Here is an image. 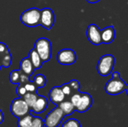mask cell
Returning a JSON list of instances; mask_svg holds the SVG:
<instances>
[{"instance_id":"cell-1","label":"cell","mask_w":128,"mask_h":127,"mask_svg":"<svg viewBox=\"0 0 128 127\" xmlns=\"http://www.w3.org/2000/svg\"><path fill=\"white\" fill-rule=\"evenodd\" d=\"M127 84L121 79L118 72L112 73V78L109 80L105 85V91L109 95H118L126 90Z\"/></svg>"},{"instance_id":"cell-2","label":"cell","mask_w":128,"mask_h":127,"mask_svg":"<svg viewBox=\"0 0 128 127\" xmlns=\"http://www.w3.org/2000/svg\"><path fill=\"white\" fill-rule=\"evenodd\" d=\"M41 10L32 7L24 10L20 16L21 22L28 27H35L40 25Z\"/></svg>"},{"instance_id":"cell-3","label":"cell","mask_w":128,"mask_h":127,"mask_svg":"<svg viewBox=\"0 0 128 127\" xmlns=\"http://www.w3.org/2000/svg\"><path fill=\"white\" fill-rule=\"evenodd\" d=\"M34 49L39 54L44 62H47L51 58L52 44L47 38L41 37L38 39L34 43Z\"/></svg>"},{"instance_id":"cell-4","label":"cell","mask_w":128,"mask_h":127,"mask_svg":"<svg viewBox=\"0 0 128 127\" xmlns=\"http://www.w3.org/2000/svg\"><path fill=\"white\" fill-rule=\"evenodd\" d=\"M115 58L113 55L107 54L102 56L97 64V70L101 76H109L114 67Z\"/></svg>"},{"instance_id":"cell-5","label":"cell","mask_w":128,"mask_h":127,"mask_svg":"<svg viewBox=\"0 0 128 127\" xmlns=\"http://www.w3.org/2000/svg\"><path fill=\"white\" fill-rule=\"evenodd\" d=\"M30 110L29 106L22 97L14 99L10 105V112L16 118H22L26 115Z\"/></svg>"},{"instance_id":"cell-6","label":"cell","mask_w":128,"mask_h":127,"mask_svg":"<svg viewBox=\"0 0 128 127\" xmlns=\"http://www.w3.org/2000/svg\"><path fill=\"white\" fill-rule=\"evenodd\" d=\"M65 115L59 106L53 109L46 117L44 121V126L46 127H58Z\"/></svg>"},{"instance_id":"cell-7","label":"cell","mask_w":128,"mask_h":127,"mask_svg":"<svg viewBox=\"0 0 128 127\" xmlns=\"http://www.w3.org/2000/svg\"><path fill=\"white\" fill-rule=\"evenodd\" d=\"M57 61L62 65H70L76 62V52L71 49H64L60 50L57 54Z\"/></svg>"},{"instance_id":"cell-8","label":"cell","mask_w":128,"mask_h":127,"mask_svg":"<svg viewBox=\"0 0 128 127\" xmlns=\"http://www.w3.org/2000/svg\"><path fill=\"white\" fill-rule=\"evenodd\" d=\"M55 22V15L52 9L49 7H45L41 10L40 14V25L44 28L50 30L53 26Z\"/></svg>"},{"instance_id":"cell-9","label":"cell","mask_w":128,"mask_h":127,"mask_svg":"<svg viewBox=\"0 0 128 127\" xmlns=\"http://www.w3.org/2000/svg\"><path fill=\"white\" fill-rule=\"evenodd\" d=\"M86 34L89 42L92 44L98 46L102 43L101 30L95 24H91L88 26Z\"/></svg>"},{"instance_id":"cell-10","label":"cell","mask_w":128,"mask_h":127,"mask_svg":"<svg viewBox=\"0 0 128 127\" xmlns=\"http://www.w3.org/2000/svg\"><path fill=\"white\" fill-rule=\"evenodd\" d=\"M92 103H93L92 97L89 94L81 93V98L77 106L76 107V110L80 113L86 112L91 108Z\"/></svg>"},{"instance_id":"cell-11","label":"cell","mask_w":128,"mask_h":127,"mask_svg":"<svg viewBox=\"0 0 128 127\" xmlns=\"http://www.w3.org/2000/svg\"><path fill=\"white\" fill-rule=\"evenodd\" d=\"M49 97L50 101L55 104V105H59L62 102H63L65 99V95L63 93L61 87H53L50 93H49Z\"/></svg>"},{"instance_id":"cell-12","label":"cell","mask_w":128,"mask_h":127,"mask_svg":"<svg viewBox=\"0 0 128 127\" xmlns=\"http://www.w3.org/2000/svg\"><path fill=\"white\" fill-rule=\"evenodd\" d=\"M116 37V31L112 25L104 28L101 30V39L102 43L109 44L111 43Z\"/></svg>"},{"instance_id":"cell-13","label":"cell","mask_w":128,"mask_h":127,"mask_svg":"<svg viewBox=\"0 0 128 127\" xmlns=\"http://www.w3.org/2000/svg\"><path fill=\"white\" fill-rule=\"evenodd\" d=\"M48 106V100L44 96H38L33 106L31 108L32 112L36 114L44 112Z\"/></svg>"},{"instance_id":"cell-14","label":"cell","mask_w":128,"mask_h":127,"mask_svg":"<svg viewBox=\"0 0 128 127\" xmlns=\"http://www.w3.org/2000/svg\"><path fill=\"white\" fill-rule=\"evenodd\" d=\"M34 70L35 69L28 57L24 58L21 60L20 64V70L21 72L30 77L33 74Z\"/></svg>"},{"instance_id":"cell-15","label":"cell","mask_w":128,"mask_h":127,"mask_svg":"<svg viewBox=\"0 0 128 127\" xmlns=\"http://www.w3.org/2000/svg\"><path fill=\"white\" fill-rule=\"evenodd\" d=\"M28 57L29 58L30 61H32V64H33V66H34L35 70H38V69L41 67L44 61L41 59V58L39 55V54L37 52V51L34 48L32 50H30Z\"/></svg>"},{"instance_id":"cell-16","label":"cell","mask_w":128,"mask_h":127,"mask_svg":"<svg viewBox=\"0 0 128 127\" xmlns=\"http://www.w3.org/2000/svg\"><path fill=\"white\" fill-rule=\"evenodd\" d=\"M58 106H59L60 109L63 111V112H64V114L65 115V116H66V115H70L73 114L74 112L76 110L75 106L73 105V103L70 102V101H68V100L64 101V100L63 102H62V103L58 105Z\"/></svg>"},{"instance_id":"cell-17","label":"cell","mask_w":128,"mask_h":127,"mask_svg":"<svg viewBox=\"0 0 128 127\" xmlns=\"http://www.w3.org/2000/svg\"><path fill=\"white\" fill-rule=\"evenodd\" d=\"M32 119H33V116H32L30 114L28 115L27 114L22 118H19L17 122V126L18 127H31Z\"/></svg>"},{"instance_id":"cell-18","label":"cell","mask_w":128,"mask_h":127,"mask_svg":"<svg viewBox=\"0 0 128 127\" xmlns=\"http://www.w3.org/2000/svg\"><path fill=\"white\" fill-rule=\"evenodd\" d=\"M38 97V95L37 94V93H31V92H27L24 97H22L23 100L26 101V103H27V105L29 106V108L31 109L33 105L34 104L35 101L37 100Z\"/></svg>"},{"instance_id":"cell-19","label":"cell","mask_w":128,"mask_h":127,"mask_svg":"<svg viewBox=\"0 0 128 127\" xmlns=\"http://www.w3.org/2000/svg\"><path fill=\"white\" fill-rule=\"evenodd\" d=\"M33 83L38 87V88H44L46 83V77L42 74H38L34 76L33 79Z\"/></svg>"},{"instance_id":"cell-20","label":"cell","mask_w":128,"mask_h":127,"mask_svg":"<svg viewBox=\"0 0 128 127\" xmlns=\"http://www.w3.org/2000/svg\"><path fill=\"white\" fill-rule=\"evenodd\" d=\"M0 58H1L2 67H4V68H8L11 64V61H12V57H11L10 52L2 55V56H0Z\"/></svg>"},{"instance_id":"cell-21","label":"cell","mask_w":128,"mask_h":127,"mask_svg":"<svg viewBox=\"0 0 128 127\" xmlns=\"http://www.w3.org/2000/svg\"><path fill=\"white\" fill-rule=\"evenodd\" d=\"M21 71L20 70H14L10 72L9 75V80L12 84H20Z\"/></svg>"},{"instance_id":"cell-22","label":"cell","mask_w":128,"mask_h":127,"mask_svg":"<svg viewBox=\"0 0 128 127\" xmlns=\"http://www.w3.org/2000/svg\"><path fill=\"white\" fill-rule=\"evenodd\" d=\"M62 127H81V125L79 121L71 118V119H68V121H66L62 124Z\"/></svg>"},{"instance_id":"cell-23","label":"cell","mask_w":128,"mask_h":127,"mask_svg":"<svg viewBox=\"0 0 128 127\" xmlns=\"http://www.w3.org/2000/svg\"><path fill=\"white\" fill-rule=\"evenodd\" d=\"M80 98H81V92H76V93H74L72 95H71V97H70V102L73 103V105L75 106V108L77 106L80 100Z\"/></svg>"},{"instance_id":"cell-24","label":"cell","mask_w":128,"mask_h":127,"mask_svg":"<svg viewBox=\"0 0 128 127\" xmlns=\"http://www.w3.org/2000/svg\"><path fill=\"white\" fill-rule=\"evenodd\" d=\"M44 121L39 117H33L32 127H44Z\"/></svg>"},{"instance_id":"cell-25","label":"cell","mask_w":128,"mask_h":127,"mask_svg":"<svg viewBox=\"0 0 128 127\" xmlns=\"http://www.w3.org/2000/svg\"><path fill=\"white\" fill-rule=\"evenodd\" d=\"M63 93L64 94L65 97H70L73 94V91H72V89L70 88V86L69 85L68 83H65V84H63L62 86H60Z\"/></svg>"},{"instance_id":"cell-26","label":"cell","mask_w":128,"mask_h":127,"mask_svg":"<svg viewBox=\"0 0 128 127\" xmlns=\"http://www.w3.org/2000/svg\"><path fill=\"white\" fill-rule=\"evenodd\" d=\"M69 85L70 86L71 89H72V91H73V94L74 93H76V92H78L80 88V85L79 83V82L76 79H73L71 81H70L68 82Z\"/></svg>"},{"instance_id":"cell-27","label":"cell","mask_w":128,"mask_h":127,"mask_svg":"<svg viewBox=\"0 0 128 127\" xmlns=\"http://www.w3.org/2000/svg\"><path fill=\"white\" fill-rule=\"evenodd\" d=\"M25 88L27 91V92H31V93H37V89L38 87L33 83V82H28V83H26L25 85Z\"/></svg>"},{"instance_id":"cell-28","label":"cell","mask_w":128,"mask_h":127,"mask_svg":"<svg viewBox=\"0 0 128 127\" xmlns=\"http://www.w3.org/2000/svg\"><path fill=\"white\" fill-rule=\"evenodd\" d=\"M16 93L20 97H23L24 95L27 93V91L25 88V86L22 84H18V86L16 89Z\"/></svg>"},{"instance_id":"cell-29","label":"cell","mask_w":128,"mask_h":127,"mask_svg":"<svg viewBox=\"0 0 128 127\" xmlns=\"http://www.w3.org/2000/svg\"><path fill=\"white\" fill-rule=\"evenodd\" d=\"M28 82H29V76H27L26 74L23 73L22 72H21L20 84H22V85H26V83H28Z\"/></svg>"},{"instance_id":"cell-30","label":"cell","mask_w":128,"mask_h":127,"mask_svg":"<svg viewBox=\"0 0 128 127\" xmlns=\"http://www.w3.org/2000/svg\"><path fill=\"white\" fill-rule=\"evenodd\" d=\"M9 49L8 48V46L3 43H0V56H2V55L7 53V52H9Z\"/></svg>"},{"instance_id":"cell-31","label":"cell","mask_w":128,"mask_h":127,"mask_svg":"<svg viewBox=\"0 0 128 127\" xmlns=\"http://www.w3.org/2000/svg\"><path fill=\"white\" fill-rule=\"evenodd\" d=\"M3 121H4V115L0 109V124L3 122Z\"/></svg>"},{"instance_id":"cell-32","label":"cell","mask_w":128,"mask_h":127,"mask_svg":"<svg viewBox=\"0 0 128 127\" xmlns=\"http://www.w3.org/2000/svg\"><path fill=\"white\" fill-rule=\"evenodd\" d=\"M88 3H91V4H94V3H97L98 1H100V0H86Z\"/></svg>"},{"instance_id":"cell-33","label":"cell","mask_w":128,"mask_h":127,"mask_svg":"<svg viewBox=\"0 0 128 127\" xmlns=\"http://www.w3.org/2000/svg\"><path fill=\"white\" fill-rule=\"evenodd\" d=\"M126 92H127V95H128V83L127 84V87H126Z\"/></svg>"},{"instance_id":"cell-34","label":"cell","mask_w":128,"mask_h":127,"mask_svg":"<svg viewBox=\"0 0 128 127\" xmlns=\"http://www.w3.org/2000/svg\"><path fill=\"white\" fill-rule=\"evenodd\" d=\"M2 65L0 64V70H1V68H2Z\"/></svg>"},{"instance_id":"cell-35","label":"cell","mask_w":128,"mask_h":127,"mask_svg":"<svg viewBox=\"0 0 128 127\" xmlns=\"http://www.w3.org/2000/svg\"><path fill=\"white\" fill-rule=\"evenodd\" d=\"M0 64H1V58H0Z\"/></svg>"}]
</instances>
